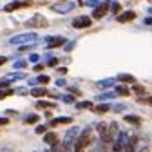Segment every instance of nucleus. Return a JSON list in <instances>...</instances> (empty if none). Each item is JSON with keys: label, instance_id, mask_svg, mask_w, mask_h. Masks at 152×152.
<instances>
[{"label": "nucleus", "instance_id": "f257e3e1", "mask_svg": "<svg viewBox=\"0 0 152 152\" xmlns=\"http://www.w3.org/2000/svg\"><path fill=\"white\" fill-rule=\"evenodd\" d=\"M89 140H91V127H85V129L82 130V134L76 138L72 152H83V150H85V147L89 145Z\"/></svg>", "mask_w": 152, "mask_h": 152}, {"label": "nucleus", "instance_id": "f03ea898", "mask_svg": "<svg viewBox=\"0 0 152 152\" xmlns=\"http://www.w3.org/2000/svg\"><path fill=\"white\" fill-rule=\"evenodd\" d=\"M38 40V34L36 33H22V34H15L9 44L11 45H22V44H29V42H36Z\"/></svg>", "mask_w": 152, "mask_h": 152}, {"label": "nucleus", "instance_id": "7ed1b4c3", "mask_svg": "<svg viewBox=\"0 0 152 152\" xmlns=\"http://www.w3.org/2000/svg\"><path fill=\"white\" fill-rule=\"evenodd\" d=\"M76 7V4L74 2H65V0H60L58 4H54L53 7H51V11H54V13H60V15H67L69 11H72Z\"/></svg>", "mask_w": 152, "mask_h": 152}, {"label": "nucleus", "instance_id": "20e7f679", "mask_svg": "<svg viewBox=\"0 0 152 152\" xmlns=\"http://www.w3.org/2000/svg\"><path fill=\"white\" fill-rule=\"evenodd\" d=\"M27 27H47V20L42 15H33L29 20H27Z\"/></svg>", "mask_w": 152, "mask_h": 152}, {"label": "nucleus", "instance_id": "39448f33", "mask_svg": "<svg viewBox=\"0 0 152 152\" xmlns=\"http://www.w3.org/2000/svg\"><path fill=\"white\" fill-rule=\"evenodd\" d=\"M91 26H92V20L89 16H85V15L76 16L72 20V27H76V29H83V27H91Z\"/></svg>", "mask_w": 152, "mask_h": 152}, {"label": "nucleus", "instance_id": "423d86ee", "mask_svg": "<svg viewBox=\"0 0 152 152\" xmlns=\"http://www.w3.org/2000/svg\"><path fill=\"white\" fill-rule=\"evenodd\" d=\"M127 140H129V136H127V132H118V138H116V141H114V148H112V152H121L123 150V147H125V143H127Z\"/></svg>", "mask_w": 152, "mask_h": 152}, {"label": "nucleus", "instance_id": "0eeeda50", "mask_svg": "<svg viewBox=\"0 0 152 152\" xmlns=\"http://www.w3.org/2000/svg\"><path fill=\"white\" fill-rule=\"evenodd\" d=\"M109 4H110V0H103L102 4H98L96 7H94V11H92V16H94V18H102V16H105L107 11H109Z\"/></svg>", "mask_w": 152, "mask_h": 152}, {"label": "nucleus", "instance_id": "6e6552de", "mask_svg": "<svg viewBox=\"0 0 152 152\" xmlns=\"http://www.w3.org/2000/svg\"><path fill=\"white\" fill-rule=\"evenodd\" d=\"M78 134H80V129H78V127H71V129H67L65 138H64V143L74 145V141H76V138H78Z\"/></svg>", "mask_w": 152, "mask_h": 152}, {"label": "nucleus", "instance_id": "1a4fd4ad", "mask_svg": "<svg viewBox=\"0 0 152 152\" xmlns=\"http://www.w3.org/2000/svg\"><path fill=\"white\" fill-rule=\"evenodd\" d=\"M45 44L49 49H54V47H60L65 44V38L64 36H47L45 38Z\"/></svg>", "mask_w": 152, "mask_h": 152}, {"label": "nucleus", "instance_id": "9d476101", "mask_svg": "<svg viewBox=\"0 0 152 152\" xmlns=\"http://www.w3.org/2000/svg\"><path fill=\"white\" fill-rule=\"evenodd\" d=\"M31 6V0H22V2H9L7 6H4L6 13H11L15 9H20V7H29Z\"/></svg>", "mask_w": 152, "mask_h": 152}, {"label": "nucleus", "instance_id": "9b49d317", "mask_svg": "<svg viewBox=\"0 0 152 152\" xmlns=\"http://www.w3.org/2000/svg\"><path fill=\"white\" fill-rule=\"evenodd\" d=\"M44 141H45L47 145L54 147V148L58 147V136H56L54 132H47V130H45V132H44Z\"/></svg>", "mask_w": 152, "mask_h": 152}, {"label": "nucleus", "instance_id": "f8f14e48", "mask_svg": "<svg viewBox=\"0 0 152 152\" xmlns=\"http://www.w3.org/2000/svg\"><path fill=\"white\" fill-rule=\"evenodd\" d=\"M64 123H72V118H69V116L53 118V120L49 121V127H58V125H64Z\"/></svg>", "mask_w": 152, "mask_h": 152}, {"label": "nucleus", "instance_id": "ddd939ff", "mask_svg": "<svg viewBox=\"0 0 152 152\" xmlns=\"http://www.w3.org/2000/svg\"><path fill=\"white\" fill-rule=\"evenodd\" d=\"M26 78V74L24 72H11V74H6L4 76V80L7 82V83H11V82H18V80H24Z\"/></svg>", "mask_w": 152, "mask_h": 152}, {"label": "nucleus", "instance_id": "4468645a", "mask_svg": "<svg viewBox=\"0 0 152 152\" xmlns=\"http://www.w3.org/2000/svg\"><path fill=\"white\" fill-rule=\"evenodd\" d=\"M29 85H38V83H42V85H45V83H49V76L47 74H40V76H38V78H33V80H29L27 82Z\"/></svg>", "mask_w": 152, "mask_h": 152}, {"label": "nucleus", "instance_id": "2eb2a0df", "mask_svg": "<svg viewBox=\"0 0 152 152\" xmlns=\"http://www.w3.org/2000/svg\"><path fill=\"white\" fill-rule=\"evenodd\" d=\"M47 89L45 87H33L31 89V96H34V98H42V96H47Z\"/></svg>", "mask_w": 152, "mask_h": 152}, {"label": "nucleus", "instance_id": "dca6fc26", "mask_svg": "<svg viewBox=\"0 0 152 152\" xmlns=\"http://www.w3.org/2000/svg\"><path fill=\"white\" fill-rule=\"evenodd\" d=\"M136 16V13L134 11H125V13H121V15H118V22H121V24H125V22H129V20H132V18Z\"/></svg>", "mask_w": 152, "mask_h": 152}, {"label": "nucleus", "instance_id": "f3484780", "mask_svg": "<svg viewBox=\"0 0 152 152\" xmlns=\"http://www.w3.org/2000/svg\"><path fill=\"white\" fill-rule=\"evenodd\" d=\"M116 80H118V82H123V83H134V82H136V78H134L132 74H125V72L118 74Z\"/></svg>", "mask_w": 152, "mask_h": 152}, {"label": "nucleus", "instance_id": "a211bd4d", "mask_svg": "<svg viewBox=\"0 0 152 152\" xmlns=\"http://www.w3.org/2000/svg\"><path fill=\"white\" fill-rule=\"evenodd\" d=\"M136 143H138V138L136 136H132L130 140H127V143H125V152H134V148H136Z\"/></svg>", "mask_w": 152, "mask_h": 152}, {"label": "nucleus", "instance_id": "6ab92c4d", "mask_svg": "<svg viewBox=\"0 0 152 152\" xmlns=\"http://www.w3.org/2000/svg\"><path fill=\"white\" fill-rule=\"evenodd\" d=\"M36 107H38V109H56V103L45 102V100H38V102H36Z\"/></svg>", "mask_w": 152, "mask_h": 152}, {"label": "nucleus", "instance_id": "aec40b11", "mask_svg": "<svg viewBox=\"0 0 152 152\" xmlns=\"http://www.w3.org/2000/svg\"><path fill=\"white\" fill-rule=\"evenodd\" d=\"M114 83H116V80H114V78H105V80H100V82H98V87L109 89V87H112Z\"/></svg>", "mask_w": 152, "mask_h": 152}, {"label": "nucleus", "instance_id": "412c9836", "mask_svg": "<svg viewBox=\"0 0 152 152\" xmlns=\"http://www.w3.org/2000/svg\"><path fill=\"white\" fill-rule=\"evenodd\" d=\"M98 102H107V100H112V98H116V94H114V92H102V94H98Z\"/></svg>", "mask_w": 152, "mask_h": 152}, {"label": "nucleus", "instance_id": "4be33fe9", "mask_svg": "<svg viewBox=\"0 0 152 152\" xmlns=\"http://www.w3.org/2000/svg\"><path fill=\"white\" fill-rule=\"evenodd\" d=\"M114 94H120V96H129L130 94V89L125 87V85H116V92Z\"/></svg>", "mask_w": 152, "mask_h": 152}, {"label": "nucleus", "instance_id": "5701e85b", "mask_svg": "<svg viewBox=\"0 0 152 152\" xmlns=\"http://www.w3.org/2000/svg\"><path fill=\"white\" fill-rule=\"evenodd\" d=\"M125 121H127V123H132V125H140V123H141V118H140V116H130V114H127V116H125Z\"/></svg>", "mask_w": 152, "mask_h": 152}, {"label": "nucleus", "instance_id": "b1692460", "mask_svg": "<svg viewBox=\"0 0 152 152\" xmlns=\"http://www.w3.org/2000/svg\"><path fill=\"white\" fill-rule=\"evenodd\" d=\"M109 109H110V107H109L107 103H102V102H100V105H98V107H94V112H98V114H103V112H107Z\"/></svg>", "mask_w": 152, "mask_h": 152}, {"label": "nucleus", "instance_id": "393cba45", "mask_svg": "<svg viewBox=\"0 0 152 152\" xmlns=\"http://www.w3.org/2000/svg\"><path fill=\"white\" fill-rule=\"evenodd\" d=\"M76 109H92V102H78L76 103Z\"/></svg>", "mask_w": 152, "mask_h": 152}, {"label": "nucleus", "instance_id": "a878e982", "mask_svg": "<svg viewBox=\"0 0 152 152\" xmlns=\"http://www.w3.org/2000/svg\"><path fill=\"white\" fill-rule=\"evenodd\" d=\"M13 94V89H0V100H4V98H7V96H11Z\"/></svg>", "mask_w": 152, "mask_h": 152}, {"label": "nucleus", "instance_id": "bb28decb", "mask_svg": "<svg viewBox=\"0 0 152 152\" xmlns=\"http://www.w3.org/2000/svg\"><path fill=\"white\" fill-rule=\"evenodd\" d=\"M96 130L100 132V136L103 138V136H105V132H107V125H105V123H98V125H96Z\"/></svg>", "mask_w": 152, "mask_h": 152}, {"label": "nucleus", "instance_id": "cd10ccee", "mask_svg": "<svg viewBox=\"0 0 152 152\" xmlns=\"http://www.w3.org/2000/svg\"><path fill=\"white\" fill-rule=\"evenodd\" d=\"M13 94H20V96H26V94H29V91L24 89V87H16V89H13Z\"/></svg>", "mask_w": 152, "mask_h": 152}, {"label": "nucleus", "instance_id": "c85d7f7f", "mask_svg": "<svg viewBox=\"0 0 152 152\" xmlns=\"http://www.w3.org/2000/svg\"><path fill=\"white\" fill-rule=\"evenodd\" d=\"M109 7H110V11H112V13H120V9H121V6H120L118 2H110V4H109Z\"/></svg>", "mask_w": 152, "mask_h": 152}, {"label": "nucleus", "instance_id": "c756f323", "mask_svg": "<svg viewBox=\"0 0 152 152\" xmlns=\"http://www.w3.org/2000/svg\"><path fill=\"white\" fill-rule=\"evenodd\" d=\"M26 65H27V62H26V60H16V62H15V65H13V69H24Z\"/></svg>", "mask_w": 152, "mask_h": 152}, {"label": "nucleus", "instance_id": "7c9ffc66", "mask_svg": "<svg viewBox=\"0 0 152 152\" xmlns=\"http://www.w3.org/2000/svg\"><path fill=\"white\" fill-rule=\"evenodd\" d=\"M114 112H121V110H125L127 109V105L125 103H116V105H114V107H110Z\"/></svg>", "mask_w": 152, "mask_h": 152}, {"label": "nucleus", "instance_id": "2f4dec72", "mask_svg": "<svg viewBox=\"0 0 152 152\" xmlns=\"http://www.w3.org/2000/svg\"><path fill=\"white\" fill-rule=\"evenodd\" d=\"M132 89H134V92H138V94H145V87L143 85H138L136 82H134V87H132Z\"/></svg>", "mask_w": 152, "mask_h": 152}, {"label": "nucleus", "instance_id": "473e14b6", "mask_svg": "<svg viewBox=\"0 0 152 152\" xmlns=\"http://www.w3.org/2000/svg\"><path fill=\"white\" fill-rule=\"evenodd\" d=\"M65 103H74V96H71V94H65V96H60Z\"/></svg>", "mask_w": 152, "mask_h": 152}, {"label": "nucleus", "instance_id": "72a5a7b5", "mask_svg": "<svg viewBox=\"0 0 152 152\" xmlns=\"http://www.w3.org/2000/svg\"><path fill=\"white\" fill-rule=\"evenodd\" d=\"M36 121H38V116H36V114H31V116L26 118V123H36Z\"/></svg>", "mask_w": 152, "mask_h": 152}, {"label": "nucleus", "instance_id": "f704fd0d", "mask_svg": "<svg viewBox=\"0 0 152 152\" xmlns=\"http://www.w3.org/2000/svg\"><path fill=\"white\" fill-rule=\"evenodd\" d=\"M45 130H47V127H45V125H38V127L34 129V132H36V134H44Z\"/></svg>", "mask_w": 152, "mask_h": 152}, {"label": "nucleus", "instance_id": "c9c22d12", "mask_svg": "<svg viewBox=\"0 0 152 152\" xmlns=\"http://www.w3.org/2000/svg\"><path fill=\"white\" fill-rule=\"evenodd\" d=\"M38 60H40V56H38V54H31L29 56V62H33V64H38Z\"/></svg>", "mask_w": 152, "mask_h": 152}, {"label": "nucleus", "instance_id": "e433bc0d", "mask_svg": "<svg viewBox=\"0 0 152 152\" xmlns=\"http://www.w3.org/2000/svg\"><path fill=\"white\" fill-rule=\"evenodd\" d=\"M100 4V0H87V6H91V7H96Z\"/></svg>", "mask_w": 152, "mask_h": 152}, {"label": "nucleus", "instance_id": "4c0bfd02", "mask_svg": "<svg viewBox=\"0 0 152 152\" xmlns=\"http://www.w3.org/2000/svg\"><path fill=\"white\" fill-rule=\"evenodd\" d=\"M67 85V82L64 80V78H60V80H56V87H65Z\"/></svg>", "mask_w": 152, "mask_h": 152}, {"label": "nucleus", "instance_id": "58836bf2", "mask_svg": "<svg viewBox=\"0 0 152 152\" xmlns=\"http://www.w3.org/2000/svg\"><path fill=\"white\" fill-rule=\"evenodd\" d=\"M64 45H65V51H72V47H74V42H65Z\"/></svg>", "mask_w": 152, "mask_h": 152}, {"label": "nucleus", "instance_id": "ea45409f", "mask_svg": "<svg viewBox=\"0 0 152 152\" xmlns=\"http://www.w3.org/2000/svg\"><path fill=\"white\" fill-rule=\"evenodd\" d=\"M56 64H58V60H56V58H49V62H47V65H51V67H54Z\"/></svg>", "mask_w": 152, "mask_h": 152}, {"label": "nucleus", "instance_id": "a19ab883", "mask_svg": "<svg viewBox=\"0 0 152 152\" xmlns=\"http://www.w3.org/2000/svg\"><path fill=\"white\" fill-rule=\"evenodd\" d=\"M42 69H44V65H42V64H36V65H34V71H36V72H40Z\"/></svg>", "mask_w": 152, "mask_h": 152}, {"label": "nucleus", "instance_id": "79ce46f5", "mask_svg": "<svg viewBox=\"0 0 152 152\" xmlns=\"http://www.w3.org/2000/svg\"><path fill=\"white\" fill-rule=\"evenodd\" d=\"M140 103H147L148 105L150 103V98H140Z\"/></svg>", "mask_w": 152, "mask_h": 152}, {"label": "nucleus", "instance_id": "37998d69", "mask_svg": "<svg viewBox=\"0 0 152 152\" xmlns=\"http://www.w3.org/2000/svg\"><path fill=\"white\" fill-rule=\"evenodd\" d=\"M7 123H9L7 118H0V125H7Z\"/></svg>", "mask_w": 152, "mask_h": 152}, {"label": "nucleus", "instance_id": "c03bdc74", "mask_svg": "<svg viewBox=\"0 0 152 152\" xmlns=\"http://www.w3.org/2000/svg\"><path fill=\"white\" fill-rule=\"evenodd\" d=\"M58 72H60V74H65V72H67V69H65V67H60V69H58Z\"/></svg>", "mask_w": 152, "mask_h": 152}, {"label": "nucleus", "instance_id": "a18cd8bd", "mask_svg": "<svg viewBox=\"0 0 152 152\" xmlns=\"http://www.w3.org/2000/svg\"><path fill=\"white\" fill-rule=\"evenodd\" d=\"M6 60H7L6 56H0V65H2V64H6Z\"/></svg>", "mask_w": 152, "mask_h": 152}, {"label": "nucleus", "instance_id": "49530a36", "mask_svg": "<svg viewBox=\"0 0 152 152\" xmlns=\"http://www.w3.org/2000/svg\"><path fill=\"white\" fill-rule=\"evenodd\" d=\"M140 152H148V148H147V147H143V148H141Z\"/></svg>", "mask_w": 152, "mask_h": 152}, {"label": "nucleus", "instance_id": "de8ad7c7", "mask_svg": "<svg viewBox=\"0 0 152 152\" xmlns=\"http://www.w3.org/2000/svg\"><path fill=\"white\" fill-rule=\"evenodd\" d=\"M45 152H51V150H45Z\"/></svg>", "mask_w": 152, "mask_h": 152}, {"label": "nucleus", "instance_id": "09e8293b", "mask_svg": "<svg viewBox=\"0 0 152 152\" xmlns=\"http://www.w3.org/2000/svg\"><path fill=\"white\" fill-rule=\"evenodd\" d=\"M58 2H60V0H58Z\"/></svg>", "mask_w": 152, "mask_h": 152}]
</instances>
